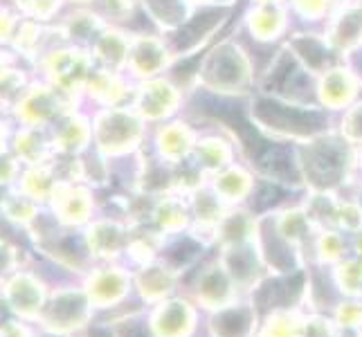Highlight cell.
I'll use <instances>...</instances> for the list:
<instances>
[{
	"instance_id": "9",
	"label": "cell",
	"mask_w": 362,
	"mask_h": 337,
	"mask_svg": "<svg viewBox=\"0 0 362 337\" xmlns=\"http://www.w3.org/2000/svg\"><path fill=\"white\" fill-rule=\"evenodd\" d=\"M329 36L331 43L340 49L362 41V9H344V14L333 18Z\"/></svg>"
},
{
	"instance_id": "12",
	"label": "cell",
	"mask_w": 362,
	"mask_h": 337,
	"mask_svg": "<svg viewBox=\"0 0 362 337\" xmlns=\"http://www.w3.org/2000/svg\"><path fill=\"white\" fill-rule=\"evenodd\" d=\"M293 7L302 18L320 20L324 16H329L333 0H293Z\"/></svg>"
},
{
	"instance_id": "6",
	"label": "cell",
	"mask_w": 362,
	"mask_h": 337,
	"mask_svg": "<svg viewBox=\"0 0 362 337\" xmlns=\"http://www.w3.org/2000/svg\"><path fill=\"white\" fill-rule=\"evenodd\" d=\"M250 34L259 41H274L286 30V9L281 3H259L247 14Z\"/></svg>"
},
{
	"instance_id": "20",
	"label": "cell",
	"mask_w": 362,
	"mask_h": 337,
	"mask_svg": "<svg viewBox=\"0 0 362 337\" xmlns=\"http://www.w3.org/2000/svg\"><path fill=\"white\" fill-rule=\"evenodd\" d=\"M360 45H362V41H360Z\"/></svg>"
},
{
	"instance_id": "5",
	"label": "cell",
	"mask_w": 362,
	"mask_h": 337,
	"mask_svg": "<svg viewBox=\"0 0 362 337\" xmlns=\"http://www.w3.org/2000/svg\"><path fill=\"white\" fill-rule=\"evenodd\" d=\"M49 72H52L54 83L68 93L81 88L90 79V61L79 49H59L49 61Z\"/></svg>"
},
{
	"instance_id": "4",
	"label": "cell",
	"mask_w": 362,
	"mask_h": 337,
	"mask_svg": "<svg viewBox=\"0 0 362 337\" xmlns=\"http://www.w3.org/2000/svg\"><path fill=\"white\" fill-rule=\"evenodd\" d=\"M320 104L329 110H346L358 97V79L346 68H331L317 81Z\"/></svg>"
},
{
	"instance_id": "8",
	"label": "cell",
	"mask_w": 362,
	"mask_h": 337,
	"mask_svg": "<svg viewBox=\"0 0 362 337\" xmlns=\"http://www.w3.org/2000/svg\"><path fill=\"white\" fill-rule=\"evenodd\" d=\"M158 146L169 160H178L194 148V135L182 122L162 124V129L158 133Z\"/></svg>"
},
{
	"instance_id": "19",
	"label": "cell",
	"mask_w": 362,
	"mask_h": 337,
	"mask_svg": "<svg viewBox=\"0 0 362 337\" xmlns=\"http://www.w3.org/2000/svg\"><path fill=\"white\" fill-rule=\"evenodd\" d=\"M77 3H88V0H77Z\"/></svg>"
},
{
	"instance_id": "15",
	"label": "cell",
	"mask_w": 362,
	"mask_h": 337,
	"mask_svg": "<svg viewBox=\"0 0 362 337\" xmlns=\"http://www.w3.org/2000/svg\"><path fill=\"white\" fill-rule=\"evenodd\" d=\"M9 28H11V18L0 14V39H3L5 34H9Z\"/></svg>"
},
{
	"instance_id": "3",
	"label": "cell",
	"mask_w": 362,
	"mask_h": 337,
	"mask_svg": "<svg viewBox=\"0 0 362 337\" xmlns=\"http://www.w3.org/2000/svg\"><path fill=\"white\" fill-rule=\"evenodd\" d=\"M169 61H171L169 49L156 36H137V39H131L127 68L133 70L135 77L153 79L169 66Z\"/></svg>"
},
{
	"instance_id": "17",
	"label": "cell",
	"mask_w": 362,
	"mask_h": 337,
	"mask_svg": "<svg viewBox=\"0 0 362 337\" xmlns=\"http://www.w3.org/2000/svg\"><path fill=\"white\" fill-rule=\"evenodd\" d=\"M255 3L259 5V3H281V0H255Z\"/></svg>"
},
{
	"instance_id": "1",
	"label": "cell",
	"mask_w": 362,
	"mask_h": 337,
	"mask_svg": "<svg viewBox=\"0 0 362 337\" xmlns=\"http://www.w3.org/2000/svg\"><path fill=\"white\" fill-rule=\"evenodd\" d=\"M97 140L110 151L129 148L142 137L144 119L137 115V110H122V108H106L95 122Z\"/></svg>"
},
{
	"instance_id": "16",
	"label": "cell",
	"mask_w": 362,
	"mask_h": 337,
	"mask_svg": "<svg viewBox=\"0 0 362 337\" xmlns=\"http://www.w3.org/2000/svg\"><path fill=\"white\" fill-rule=\"evenodd\" d=\"M185 3L187 5H192V3L194 5H203V3H214V0H185Z\"/></svg>"
},
{
	"instance_id": "10",
	"label": "cell",
	"mask_w": 362,
	"mask_h": 337,
	"mask_svg": "<svg viewBox=\"0 0 362 337\" xmlns=\"http://www.w3.org/2000/svg\"><path fill=\"white\" fill-rule=\"evenodd\" d=\"M88 90L97 102H102L108 108H113L124 97V83H122L119 74L115 70H99V72L90 74Z\"/></svg>"
},
{
	"instance_id": "14",
	"label": "cell",
	"mask_w": 362,
	"mask_h": 337,
	"mask_svg": "<svg viewBox=\"0 0 362 337\" xmlns=\"http://www.w3.org/2000/svg\"><path fill=\"white\" fill-rule=\"evenodd\" d=\"M61 142L64 144H74V142H86L88 140V122L86 119H79V117H70L64 129H61Z\"/></svg>"
},
{
	"instance_id": "13",
	"label": "cell",
	"mask_w": 362,
	"mask_h": 337,
	"mask_svg": "<svg viewBox=\"0 0 362 337\" xmlns=\"http://www.w3.org/2000/svg\"><path fill=\"white\" fill-rule=\"evenodd\" d=\"M342 135L349 142H362V102L346 108L342 117Z\"/></svg>"
},
{
	"instance_id": "2",
	"label": "cell",
	"mask_w": 362,
	"mask_h": 337,
	"mask_svg": "<svg viewBox=\"0 0 362 337\" xmlns=\"http://www.w3.org/2000/svg\"><path fill=\"white\" fill-rule=\"evenodd\" d=\"M180 102V93L173 83L165 79H144L135 99V110L144 122H160L176 112Z\"/></svg>"
},
{
	"instance_id": "7",
	"label": "cell",
	"mask_w": 362,
	"mask_h": 337,
	"mask_svg": "<svg viewBox=\"0 0 362 337\" xmlns=\"http://www.w3.org/2000/svg\"><path fill=\"white\" fill-rule=\"evenodd\" d=\"M131 39L122 32L106 30L95 39V57L106 66V70H119L129 64Z\"/></svg>"
},
{
	"instance_id": "18",
	"label": "cell",
	"mask_w": 362,
	"mask_h": 337,
	"mask_svg": "<svg viewBox=\"0 0 362 337\" xmlns=\"http://www.w3.org/2000/svg\"><path fill=\"white\" fill-rule=\"evenodd\" d=\"M0 72H3V61H0Z\"/></svg>"
},
{
	"instance_id": "11",
	"label": "cell",
	"mask_w": 362,
	"mask_h": 337,
	"mask_svg": "<svg viewBox=\"0 0 362 337\" xmlns=\"http://www.w3.org/2000/svg\"><path fill=\"white\" fill-rule=\"evenodd\" d=\"M196 151H198V160H201L203 165H209V167L226 165V160L230 155L226 142H221V140H205L196 146Z\"/></svg>"
}]
</instances>
